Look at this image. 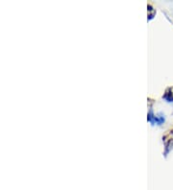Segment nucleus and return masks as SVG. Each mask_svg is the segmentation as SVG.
I'll list each match as a JSON object with an SVG mask.
<instances>
[]
</instances>
